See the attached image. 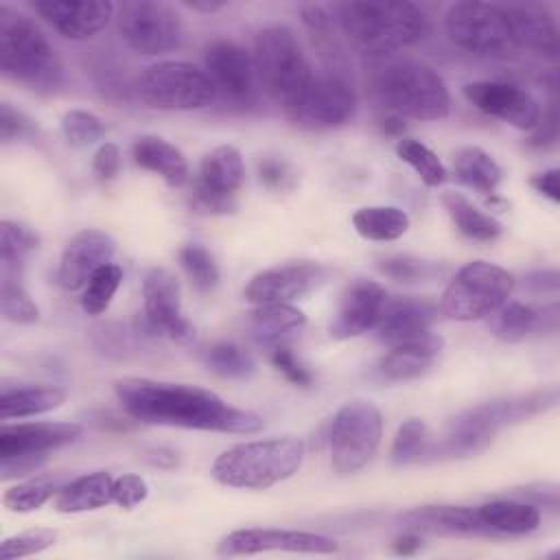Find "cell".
Returning a JSON list of instances; mask_svg holds the SVG:
<instances>
[{"instance_id": "30", "label": "cell", "mask_w": 560, "mask_h": 560, "mask_svg": "<svg viewBox=\"0 0 560 560\" xmlns=\"http://www.w3.org/2000/svg\"><path fill=\"white\" fill-rule=\"evenodd\" d=\"M112 475L105 470H96L83 477H77L68 486H63L55 497V510L61 514H77L98 510L112 503Z\"/></svg>"}, {"instance_id": "34", "label": "cell", "mask_w": 560, "mask_h": 560, "mask_svg": "<svg viewBox=\"0 0 560 560\" xmlns=\"http://www.w3.org/2000/svg\"><path fill=\"white\" fill-rule=\"evenodd\" d=\"M453 171L462 184L488 197H494L503 179V171L497 160L479 147L457 149L453 153Z\"/></svg>"}, {"instance_id": "38", "label": "cell", "mask_w": 560, "mask_h": 560, "mask_svg": "<svg viewBox=\"0 0 560 560\" xmlns=\"http://www.w3.org/2000/svg\"><path fill=\"white\" fill-rule=\"evenodd\" d=\"M122 284V269L116 262L103 265L83 287L81 295V308L88 315H101L112 304L118 287Z\"/></svg>"}, {"instance_id": "23", "label": "cell", "mask_w": 560, "mask_h": 560, "mask_svg": "<svg viewBox=\"0 0 560 560\" xmlns=\"http://www.w3.org/2000/svg\"><path fill=\"white\" fill-rule=\"evenodd\" d=\"M83 427L77 422H18L0 429V457L48 455L74 442Z\"/></svg>"}, {"instance_id": "1", "label": "cell", "mask_w": 560, "mask_h": 560, "mask_svg": "<svg viewBox=\"0 0 560 560\" xmlns=\"http://www.w3.org/2000/svg\"><path fill=\"white\" fill-rule=\"evenodd\" d=\"M114 392L122 409L144 424L219 433H256L262 429L258 413L232 407L214 392L197 385L125 376L114 383Z\"/></svg>"}, {"instance_id": "27", "label": "cell", "mask_w": 560, "mask_h": 560, "mask_svg": "<svg viewBox=\"0 0 560 560\" xmlns=\"http://www.w3.org/2000/svg\"><path fill=\"white\" fill-rule=\"evenodd\" d=\"M133 162L160 175L168 186H182L188 179V162L184 153L160 136H140L131 147Z\"/></svg>"}, {"instance_id": "52", "label": "cell", "mask_w": 560, "mask_h": 560, "mask_svg": "<svg viewBox=\"0 0 560 560\" xmlns=\"http://www.w3.org/2000/svg\"><path fill=\"white\" fill-rule=\"evenodd\" d=\"M48 455H11V457H0V477L2 481L9 479H20L26 477L35 470H39L46 464Z\"/></svg>"}, {"instance_id": "37", "label": "cell", "mask_w": 560, "mask_h": 560, "mask_svg": "<svg viewBox=\"0 0 560 560\" xmlns=\"http://www.w3.org/2000/svg\"><path fill=\"white\" fill-rule=\"evenodd\" d=\"M488 328L490 332L508 343L525 339L529 332L536 330L538 313L523 304V302H505L494 313L488 315Z\"/></svg>"}, {"instance_id": "28", "label": "cell", "mask_w": 560, "mask_h": 560, "mask_svg": "<svg viewBox=\"0 0 560 560\" xmlns=\"http://www.w3.org/2000/svg\"><path fill=\"white\" fill-rule=\"evenodd\" d=\"M302 22L311 35V42L322 59L324 70L328 72H339V74H350V61L346 55V48L341 39L335 33V24L330 13L319 7V4H304L300 9ZM352 77V74H350Z\"/></svg>"}, {"instance_id": "10", "label": "cell", "mask_w": 560, "mask_h": 560, "mask_svg": "<svg viewBox=\"0 0 560 560\" xmlns=\"http://www.w3.org/2000/svg\"><path fill=\"white\" fill-rule=\"evenodd\" d=\"M383 435V418L374 402L350 400L337 409L330 431V466L339 475L361 470L376 453Z\"/></svg>"}, {"instance_id": "57", "label": "cell", "mask_w": 560, "mask_h": 560, "mask_svg": "<svg viewBox=\"0 0 560 560\" xmlns=\"http://www.w3.org/2000/svg\"><path fill=\"white\" fill-rule=\"evenodd\" d=\"M420 547H422V538H420L418 532L405 529V534L394 540V551H396L398 556H413Z\"/></svg>"}, {"instance_id": "5", "label": "cell", "mask_w": 560, "mask_h": 560, "mask_svg": "<svg viewBox=\"0 0 560 560\" xmlns=\"http://www.w3.org/2000/svg\"><path fill=\"white\" fill-rule=\"evenodd\" d=\"M252 57L260 88L289 116L315 77L298 35L282 24L265 26L254 37Z\"/></svg>"}, {"instance_id": "12", "label": "cell", "mask_w": 560, "mask_h": 560, "mask_svg": "<svg viewBox=\"0 0 560 560\" xmlns=\"http://www.w3.org/2000/svg\"><path fill=\"white\" fill-rule=\"evenodd\" d=\"M203 70L217 96L247 107L258 101V77L254 57L232 39H214L203 50Z\"/></svg>"}, {"instance_id": "50", "label": "cell", "mask_w": 560, "mask_h": 560, "mask_svg": "<svg viewBox=\"0 0 560 560\" xmlns=\"http://www.w3.org/2000/svg\"><path fill=\"white\" fill-rule=\"evenodd\" d=\"M149 497V483L133 472L120 475L118 479H114L112 483V503L131 510L136 505H140L144 499Z\"/></svg>"}, {"instance_id": "47", "label": "cell", "mask_w": 560, "mask_h": 560, "mask_svg": "<svg viewBox=\"0 0 560 560\" xmlns=\"http://www.w3.org/2000/svg\"><path fill=\"white\" fill-rule=\"evenodd\" d=\"M378 269H381V273H385L392 280H398V282H420V280H429L438 273V267L433 262L411 258V256L383 258L378 262Z\"/></svg>"}, {"instance_id": "13", "label": "cell", "mask_w": 560, "mask_h": 560, "mask_svg": "<svg viewBox=\"0 0 560 560\" xmlns=\"http://www.w3.org/2000/svg\"><path fill=\"white\" fill-rule=\"evenodd\" d=\"M357 109V94L350 74L339 72H315L300 105L289 118L308 129H326L348 122Z\"/></svg>"}, {"instance_id": "49", "label": "cell", "mask_w": 560, "mask_h": 560, "mask_svg": "<svg viewBox=\"0 0 560 560\" xmlns=\"http://www.w3.org/2000/svg\"><path fill=\"white\" fill-rule=\"evenodd\" d=\"M258 179L262 182L265 188L276 190V192H284L291 190L295 184V173L289 166L287 160L276 158V155H267L258 162Z\"/></svg>"}, {"instance_id": "54", "label": "cell", "mask_w": 560, "mask_h": 560, "mask_svg": "<svg viewBox=\"0 0 560 560\" xmlns=\"http://www.w3.org/2000/svg\"><path fill=\"white\" fill-rule=\"evenodd\" d=\"M558 136V129H556V107L549 109V114L540 116L538 125L532 129L529 138H527V144L529 147H536V149H542L547 144H551Z\"/></svg>"}, {"instance_id": "20", "label": "cell", "mask_w": 560, "mask_h": 560, "mask_svg": "<svg viewBox=\"0 0 560 560\" xmlns=\"http://www.w3.org/2000/svg\"><path fill=\"white\" fill-rule=\"evenodd\" d=\"M31 7L59 35L74 42L92 39L116 15V4L107 0H39Z\"/></svg>"}, {"instance_id": "33", "label": "cell", "mask_w": 560, "mask_h": 560, "mask_svg": "<svg viewBox=\"0 0 560 560\" xmlns=\"http://www.w3.org/2000/svg\"><path fill=\"white\" fill-rule=\"evenodd\" d=\"M66 392L55 385H24V387H4L0 394V418H31L48 413L61 407Z\"/></svg>"}, {"instance_id": "6", "label": "cell", "mask_w": 560, "mask_h": 560, "mask_svg": "<svg viewBox=\"0 0 560 560\" xmlns=\"http://www.w3.org/2000/svg\"><path fill=\"white\" fill-rule=\"evenodd\" d=\"M374 94L398 118L442 120L451 112L444 79L424 61L392 59L374 77Z\"/></svg>"}, {"instance_id": "60", "label": "cell", "mask_w": 560, "mask_h": 560, "mask_svg": "<svg viewBox=\"0 0 560 560\" xmlns=\"http://www.w3.org/2000/svg\"><path fill=\"white\" fill-rule=\"evenodd\" d=\"M186 7L195 9V11H203V13H214L219 9H223V2H186Z\"/></svg>"}, {"instance_id": "41", "label": "cell", "mask_w": 560, "mask_h": 560, "mask_svg": "<svg viewBox=\"0 0 560 560\" xmlns=\"http://www.w3.org/2000/svg\"><path fill=\"white\" fill-rule=\"evenodd\" d=\"M429 453H431V446H429V431H427L424 420H420V418L405 420L394 435V444H392V453H389L392 462L398 466L413 464Z\"/></svg>"}, {"instance_id": "51", "label": "cell", "mask_w": 560, "mask_h": 560, "mask_svg": "<svg viewBox=\"0 0 560 560\" xmlns=\"http://www.w3.org/2000/svg\"><path fill=\"white\" fill-rule=\"evenodd\" d=\"M271 363L278 372L284 374L287 381H291L293 385H300V387H308L313 376L311 372L295 359V354L287 348V346H273L271 350Z\"/></svg>"}, {"instance_id": "7", "label": "cell", "mask_w": 560, "mask_h": 560, "mask_svg": "<svg viewBox=\"0 0 560 560\" xmlns=\"http://www.w3.org/2000/svg\"><path fill=\"white\" fill-rule=\"evenodd\" d=\"M514 289V276L486 260L464 265L440 298L438 311L455 322L483 319L508 302Z\"/></svg>"}, {"instance_id": "22", "label": "cell", "mask_w": 560, "mask_h": 560, "mask_svg": "<svg viewBox=\"0 0 560 560\" xmlns=\"http://www.w3.org/2000/svg\"><path fill=\"white\" fill-rule=\"evenodd\" d=\"M435 315H438V306L427 298H416V295L387 298V304L374 330L385 346L396 348L429 335Z\"/></svg>"}, {"instance_id": "59", "label": "cell", "mask_w": 560, "mask_h": 560, "mask_svg": "<svg viewBox=\"0 0 560 560\" xmlns=\"http://www.w3.org/2000/svg\"><path fill=\"white\" fill-rule=\"evenodd\" d=\"M402 129H405L402 118H398V116H394V114L383 120V131H387V133H400Z\"/></svg>"}, {"instance_id": "9", "label": "cell", "mask_w": 560, "mask_h": 560, "mask_svg": "<svg viewBox=\"0 0 560 560\" xmlns=\"http://www.w3.org/2000/svg\"><path fill=\"white\" fill-rule=\"evenodd\" d=\"M138 96L153 109L186 112L210 105L217 92L203 68L188 61H158L140 74Z\"/></svg>"}, {"instance_id": "36", "label": "cell", "mask_w": 560, "mask_h": 560, "mask_svg": "<svg viewBox=\"0 0 560 560\" xmlns=\"http://www.w3.org/2000/svg\"><path fill=\"white\" fill-rule=\"evenodd\" d=\"M39 236L24 223L2 221L0 223V260H2V280L20 282L22 260L26 254L37 249Z\"/></svg>"}, {"instance_id": "15", "label": "cell", "mask_w": 560, "mask_h": 560, "mask_svg": "<svg viewBox=\"0 0 560 560\" xmlns=\"http://www.w3.org/2000/svg\"><path fill=\"white\" fill-rule=\"evenodd\" d=\"M142 304L144 324L151 332L166 335L175 341L192 337L195 328L184 317L182 291L177 276L164 267H153L142 278Z\"/></svg>"}, {"instance_id": "17", "label": "cell", "mask_w": 560, "mask_h": 560, "mask_svg": "<svg viewBox=\"0 0 560 560\" xmlns=\"http://www.w3.org/2000/svg\"><path fill=\"white\" fill-rule=\"evenodd\" d=\"M326 282V269L313 260H291L258 271L247 282L243 298L249 304L291 302Z\"/></svg>"}, {"instance_id": "40", "label": "cell", "mask_w": 560, "mask_h": 560, "mask_svg": "<svg viewBox=\"0 0 560 560\" xmlns=\"http://www.w3.org/2000/svg\"><path fill=\"white\" fill-rule=\"evenodd\" d=\"M203 363L208 370H212L214 374L225 376V378H247L256 370L252 357L245 350H241L238 346L228 343V341L212 343L210 348H206Z\"/></svg>"}, {"instance_id": "43", "label": "cell", "mask_w": 560, "mask_h": 560, "mask_svg": "<svg viewBox=\"0 0 560 560\" xmlns=\"http://www.w3.org/2000/svg\"><path fill=\"white\" fill-rule=\"evenodd\" d=\"M61 131L68 144L83 149L105 136V125L98 116L85 109H70L61 116Z\"/></svg>"}, {"instance_id": "42", "label": "cell", "mask_w": 560, "mask_h": 560, "mask_svg": "<svg viewBox=\"0 0 560 560\" xmlns=\"http://www.w3.org/2000/svg\"><path fill=\"white\" fill-rule=\"evenodd\" d=\"M179 262L197 291L208 293L217 287L219 282L217 260L201 243H186L179 249Z\"/></svg>"}, {"instance_id": "16", "label": "cell", "mask_w": 560, "mask_h": 560, "mask_svg": "<svg viewBox=\"0 0 560 560\" xmlns=\"http://www.w3.org/2000/svg\"><path fill=\"white\" fill-rule=\"evenodd\" d=\"M262 551L291 553H337V542L328 536L298 529L245 527L230 532L217 547L219 556H252Z\"/></svg>"}, {"instance_id": "53", "label": "cell", "mask_w": 560, "mask_h": 560, "mask_svg": "<svg viewBox=\"0 0 560 560\" xmlns=\"http://www.w3.org/2000/svg\"><path fill=\"white\" fill-rule=\"evenodd\" d=\"M92 171H94L96 179L112 182L120 171V151H118V147L112 144V142H103L96 149L94 158H92Z\"/></svg>"}, {"instance_id": "55", "label": "cell", "mask_w": 560, "mask_h": 560, "mask_svg": "<svg viewBox=\"0 0 560 560\" xmlns=\"http://www.w3.org/2000/svg\"><path fill=\"white\" fill-rule=\"evenodd\" d=\"M560 171L558 168H547L542 173H536L529 184L536 192H540L542 197H547L551 203L560 201V182H558Z\"/></svg>"}, {"instance_id": "2", "label": "cell", "mask_w": 560, "mask_h": 560, "mask_svg": "<svg viewBox=\"0 0 560 560\" xmlns=\"http://www.w3.org/2000/svg\"><path fill=\"white\" fill-rule=\"evenodd\" d=\"M339 26L350 46L363 55H389L429 37V15L413 2L374 0L337 7Z\"/></svg>"}, {"instance_id": "11", "label": "cell", "mask_w": 560, "mask_h": 560, "mask_svg": "<svg viewBox=\"0 0 560 560\" xmlns=\"http://www.w3.org/2000/svg\"><path fill=\"white\" fill-rule=\"evenodd\" d=\"M114 18L122 42L138 55L155 57L171 52L182 44V18L171 4L131 0L118 4Z\"/></svg>"}, {"instance_id": "46", "label": "cell", "mask_w": 560, "mask_h": 560, "mask_svg": "<svg viewBox=\"0 0 560 560\" xmlns=\"http://www.w3.org/2000/svg\"><path fill=\"white\" fill-rule=\"evenodd\" d=\"M52 494L55 488L46 481L15 483L2 494V505L11 512H33L39 510Z\"/></svg>"}, {"instance_id": "58", "label": "cell", "mask_w": 560, "mask_h": 560, "mask_svg": "<svg viewBox=\"0 0 560 560\" xmlns=\"http://www.w3.org/2000/svg\"><path fill=\"white\" fill-rule=\"evenodd\" d=\"M147 462L151 466H158V468H173L177 464V457H175L173 451L153 448V451H147Z\"/></svg>"}, {"instance_id": "56", "label": "cell", "mask_w": 560, "mask_h": 560, "mask_svg": "<svg viewBox=\"0 0 560 560\" xmlns=\"http://www.w3.org/2000/svg\"><path fill=\"white\" fill-rule=\"evenodd\" d=\"M527 287L536 293H545V291H556L558 289V273L553 269L549 271H536L527 276Z\"/></svg>"}, {"instance_id": "31", "label": "cell", "mask_w": 560, "mask_h": 560, "mask_svg": "<svg viewBox=\"0 0 560 560\" xmlns=\"http://www.w3.org/2000/svg\"><path fill=\"white\" fill-rule=\"evenodd\" d=\"M442 206L455 228L470 241L477 243H492L503 234L501 221H497L492 214L479 210L466 195L457 190H444L442 192Z\"/></svg>"}, {"instance_id": "24", "label": "cell", "mask_w": 560, "mask_h": 560, "mask_svg": "<svg viewBox=\"0 0 560 560\" xmlns=\"http://www.w3.org/2000/svg\"><path fill=\"white\" fill-rule=\"evenodd\" d=\"M400 525L418 534H446V536H472L490 534L479 518L477 508L466 505H420L398 516Z\"/></svg>"}, {"instance_id": "14", "label": "cell", "mask_w": 560, "mask_h": 560, "mask_svg": "<svg viewBox=\"0 0 560 560\" xmlns=\"http://www.w3.org/2000/svg\"><path fill=\"white\" fill-rule=\"evenodd\" d=\"M245 166L241 151L221 144L203 155L197 177L190 186L192 203L212 214H225L236 208V192L243 184Z\"/></svg>"}, {"instance_id": "8", "label": "cell", "mask_w": 560, "mask_h": 560, "mask_svg": "<svg viewBox=\"0 0 560 560\" xmlns=\"http://www.w3.org/2000/svg\"><path fill=\"white\" fill-rule=\"evenodd\" d=\"M448 39L472 55L508 59L518 52L505 7L490 2H455L444 15Z\"/></svg>"}, {"instance_id": "25", "label": "cell", "mask_w": 560, "mask_h": 560, "mask_svg": "<svg viewBox=\"0 0 560 560\" xmlns=\"http://www.w3.org/2000/svg\"><path fill=\"white\" fill-rule=\"evenodd\" d=\"M518 50H529L542 57L558 55V26L553 15L542 4H510L505 7Z\"/></svg>"}, {"instance_id": "45", "label": "cell", "mask_w": 560, "mask_h": 560, "mask_svg": "<svg viewBox=\"0 0 560 560\" xmlns=\"http://www.w3.org/2000/svg\"><path fill=\"white\" fill-rule=\"evenodd\" d=\"M55 532L46 527H35L26 529L22 534L9 536L0 545V558L2 560H13V558H24V556H35L48 547L55 545Z\"/></svg>"}, {"instance_id": "39", "label": "cell", "mask_w": 560, "mask_h": 560, "mask_svg": "<svg viewBox=\"0 0 560 560\" xmlns=\"http://www.w3.org/2000/svg\"><path fill=\"white\" fill-rule=\"evenodd\" d=\"M396 155L402 162H407L418 173V177L431 188H438L446 179V168L442 160L416 138H400L396 142Z\"/></svg>"}, {"instance_id": "21", "label": "cell", "mask_w": 560, "mask_h": 560, "mask_svg": "<svg viewBox=\"0 0 560 560\" xmlns=\"http://www.w3.org/2000/svg\"><path fill=\"white\" fill-rule=\"evenodd\" d=\"M387 291L370 278H354L341 293L337 313L330 322L335 339H352L376 328L387 304Z\"/></svg>"}, {"instance_id": "26", "label": "cell", "mask_w": 560, "mask_h": 560, "mask_svg": "<svg viewBox=\"0 0 560 560\" xmlns=\"http://www.w3.org/2000/svg\"><path fill=\"white\" fill-rule=\"evenodd\" d=\"M444 348V339L433 330L416 341L389 348L381 359L378 370L389 381H411L422 376Z\"/></svg>"}, {"instance_id": "29", "label": "cell", "mask_w": 560, "mask_h": 560, "mask_svg": "<svg viewBox=\"0 0 560 560\" xmlns=\"http://www.w3.org/2000/svg\"><path fill=\"white\" fill-rule=\"evenodd\" d=\"M306 324V315L302 308L291 302H269L256 304L249 311V330L258 343L278 346L291 332H298Z\"/></svg>"}, {"instance_id": "3", "label": "cell", "mask_w": 560, "mask_h": 560, "mask_svg": "<svg viewBox=\"0 0 560 560\" xmlns=\"http://www.w3.org/2000/svg\"><path fill=\"white\" fill-rule=\"evenodd\" d=\"M2 74L35 92H55L63 83L61 61L44 31L7 4H0Z\"/></svg>"}, {"instance_id": "35", "label": "cell", "mask_w": 560, "mask_h": 560, "mask_svg": "<svg viewBox=\"0 0 560 560\" xmlns=\"http://www.w3.org/2000/svg\"><path fill=\"white\" fill-rule=\"evenodd\" d=\"M352 225L368 241H396L409 230V214L396 206H365L352 214Z\"/></svg>"}, {"instance_id": "18", "label": "cell", "mask_w": 560, "mask_h": 560, "mask_svg": "<svg viewBox=\"0 0 560 560\" xmlns=\"http://www.w3.org/2000/svg\"><path fill=\"white\" fill-rule=\"evenodd\" d=\"M464 96L479 112L492 118H499L516 129L532 131L542 116L538 101L527 90L514 83H505V81L466 83Z\"/></svg>"}, {"instance_id": "44", "label": "cell", "mask_w": 560, "mask_h": 560, "mask_svg": "<svg viewBox=\"0 0 560 560\" xmlns=\"http://www.w3.org/2000/svg\"><path fill=\"white\" fill-rule=\"evenodd\" d=\"M2 317L13 324H35L39 317L37 304L15 280H2Z\"/></svg>"}, {"instance_id": "19", "label": "cell", "mask_w": 560, "mask_h": 560, "mask_svg": "<svg viewBox=\"0 0 560 560\" xmlns=\"http://www.w3.org/2000/svg\"><path fill=\"white\" fill-rule=\"evenodd\" d=\"M116 254V241L96 228L77 232L63 247L57 269V282L66 291H79L103 265L112 262Z\"/></svg>"}, {"instance_id": "4", "label": "cell", "mask_w": 560, "mask_h": 560, "mask_svg": "<svg viewBox=\"0 0 560 560\" xmlns=\"http://www.w3.org/2000/svg\"><path fill=\"white\" fill-rule=\"evenodd\" d=\"M304 453V442L293 435L241 442L212 462V477L228 488L265 490L293 477Z\"/></svg>"}, {"instance_id": "48", "label": "cell", "mask_w": 560, "mask_h": 560, "mask_svg": "<svg viewBox=\"0 0 560 560\" xmlns=\"http://www.w3.org/2000/svg\"><path fill=\"white\" fill-rule=\"evenodd\" d=\"M37 133V122L24 112L15 109L11 103L0 105V138L4 144L28 140Z\"/></svg>"}, {"instance_id": "32", "label": "cell", "mask_w": 560, "mask_h": 560, "mask_svg": "<svg viewBox=\"0 0 560 560\" xmlns=\"http://www.w3.org/2000/svg\"><path fill=\"white\" fill-rule=\"evenodd\" d=\"M479 518L488 527L490 534H508L521 536L529 534L540 525V510L534 503L499 499L477 508Z\"/></svg>"}]
</instances>
